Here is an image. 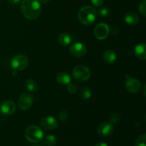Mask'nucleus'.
Segmentation results:
<instances>
[{
  "label": "nucleus",
  "mask_w": 146,
  "mask_h": 146,
  "mask_svg": "<svg viewBox=\"0 0 146 146\" xmlns=\"http://www.w3.org/2000/svg\"><path fill=\"white\" fill-rule=\"evenodd\" d=\"M21 10L25 18L29 20L36 19L41 12V4L37 0H23Z\"/></svg>",
  "instance_id": "f257e3e1"
},
{
  "label": "nucleus",
  "mask_w": 146,
  "mask_h": 146,
  "mask_svg": "<svg viewBox=\"0 0 146 146\" xmlns=\"http://www.w3.org/2000/svg\"><path fill=\"white\" fill-rule=\"evenodd\" d=\"M96 11L94 7L91 6H85L79 10L78 17L81 24L86 26H90L96 21Z\"/></svg>",
  "instance_id": "f03ea898"
},
{
  "label": "nucleus",
  "mask_w": 146,
  "mask_h": 146,
  "mask_svg": "<svg viewBox=\"0 0 146 146\" xmlns=\"http://www.w3.org/2000/svg\"><path fill=\"white\" fill-rule=\"evenodd\" d=\"M44 132L36 125H30L25 131V138L31 143H38L44 139Z\"/></svg>",
  "instance_id": "7ed1b4c3"
},
{
  "label": "nucleus",
  "mask_w": 146,
  "mask_h": 146,
  "mask_svg": "<svg viewBox=\"0 0 146 146\" xmlns=\"http://www.w3.org/2000/svg\"><path fill=\"white\" fill-rule=\"evenodd\" d=\"M73 76L79 81H86L91 77V71L84 65H78L73 70Z\"/></svg>",
  "instance_id": "20e7f679"
},
{
  "label": "nucleus",
  "mask_w": 146,
  "mask_h": 146,
  "mask_svg": "<svg viewBox=\"0 0 146 146\" xmlns=\"http://www.w3.org/2000/svg\"><path fill=\"white\" fill-rule=\"evenodd\" d=\"M11 65L14 69L17 71H22L28 66L29 58L24 54H17L11 59Z\"/></svg>",
  "instance_id": "39448f33"
},
{
  "label": "nucleus",
  "mask_w": 146,
  "mask_h": 146,
  "mask_svg": "<svg viewBox=\"0 0 146 146\" xmlns=\"http://www.w3.org/2000/svg\"><path fill=\"white\" fill-rule=\"evenodd\" d=\"M34 103V97L29 93H24L20 96L18 101V106L23 111L29 109Z\"/></svg>",
  "instance_id": "423d86ee"
},
{
  "label": "nucleus",
  "mask_w": 146,
  "mask_h": 146,
  "mask_svg": "<svg viewBox=\"0 0 146 146\" xmlns=\"http://www.w3.org/2000/svg\"><path fill=\"white\" fill-rule=\"evenodd\" d=\"M109 32V27L105 23H99L94 29V35L98 40H104L106 38Z\"/></svg>",
  "instance_id": "0eeeda50"
},
{
  "label": "nucleus",
  "mask_w": 146,
  "mask_h": 146,
  "mask_svg": "<svg viewBox=\"0 0 146 146\" xmlns=\"http://www.w3.org/2000/svg\"><path fill=\"white\" fill-rule=\"evenodd\" d=\"M40 125L44 129L47 131H53L57 128L58 122L53 116H45L41 119Z\"/></svg>",
  "instance_id": "6e6552de"
},
{
  "label": "nucleus",
  "mask_w": 146,
  "mask_h": 146,
  "mask_svg": "<svg viewBox=\"0 0 146 146\" xmlns=\"http://www.w3.org/2000/svg\"><path fill=\"white\" fill-rule=\"evenodd\" d=\"M125 88L132 94H136L141 90V83L139 80L135 78L128 77L125 83Z\"/></svg>",
  "instance_id": "1a4fd4ad"
},
{
  "label": "nucleus",
  "mask_w": 146,
  "mask_h": 146,
  "mask_svg": "<svg viewBox=\"0 0 146 146\" xmlns=\"http://www.w3.org/2000/svg\"><path fill=\"white\" fill-rule=\"evenodd\" d=\"M70 53L75 57H81L86 54L87 51L86 46L82 43L76 42L71 45L69 48Z\"/></svg>",
  "instance_id": "9d476101"
},
{
  "label": "nucleus",
  "mask_w": 146,
  "mask_h": 146,
  "mask_svg": "<svg viewBox=\"0 0 146 146\" xmlns=\"http://www.w3.org/2000/svg\"><path fill=\"white\" fill-rule=\"evenodd\" d=\"M17 109L15 103L13 101H4L0 105V112L5 115H12Z\"/></svg>",
  "instance_id": "9b49d317"
},
{
  "label": "nucleus",
  "mask_w": 146,
  "mask_h": 146,
  "mask_svg": "<svg viewBox=\"0 0 146 146\" xmlns=\"http://www.w3.org/2000/svg\"><path fill=\"white\" fill-rule=\"evenodd\" d=\"M97 131L98 134L102 136H108L113 132V126L111 123L103 122L98 125Z\"/></svg>",
  "instance_id": "f8f14e48"
},
{
  "label": "nucleus",
  "mask_w": 146,
  "mask_h": 146,
  "mask_svg": "<svg viewBox=\"0 0 146 146\" xmlns=\"http://www.w3.org/2000/svg\"><path fill=\"white\" fill-rule=\"evenodd\" d=\"M146 46L144 43L138 44L134 48V53L137 58L145 60L146 58Z\"/></svg>",
  "instance_id": "ddd939ff"
},
{
  "label": "nucleus",
  "mask_w": 146,
  "mask_h": 146,
  "mask_svg": "<svg viewBox=\"0 0 146 146\" xmlns=\"http://www.w3.org/2000/svg\"><path fill=\"white\" fill-rule=\"evenodd\" d=\"M125 23L131 26H134L137 24L139 21V17L134 12H128L125 14L124 17Z\"/></svg>",
  "instance_id": "4468645a"
},
{
  "label": "nucleus",
  "mask_w": 146,
  "mask_h": 146,
  "mask_svg": "<svg viewBox=\"0 0 146 146\" xmlns=\"http://www.w3.org/2000/svg\"><path fill=\"white\" fill-rule=\"evenodd\" d=\"M56 81L61 85H68L71 83V78L67 73L61 72L57 74Z\"/></svg>",
  "instance_id": "2eb2a0df"
},
{
  "label": "nucleus",
  "mask_w": 146,
  "mask_h": 146,
  "mask_svg": "<svg viewBox=\"0 0 146 146\" xmlns=\"http://www.w3.org/2000/svg\"><path fill=\"white\" fill-rule=\"evenodd\" d=\"M104 61L108 64H113L117 59V56L113 50L108 49L104 51Z\"/></svg>",
  "instance_id": "dca6fc26"
},
{
  "label": "nucleus",
  "mask_w": 146,
  "mask_h": 146,
  "mask_svg": "<svg viewBox=\"0 0 146 146\" xmlns=\"http://www.w3.org/2000/svg\"><path fill=\"white\" fill-rule=\"evenodd\" d=\"M58 42L64 46L69 45L71 42V36L67 33H63V34H60L59 37H58Z\"/></svg>",
  "instance_id": "f3484780"
},
{
  "label": "nucleus",
  "mask_w": 146,
  "mask_h": 146,
  "mask_svg": "<svg viewBox=\"0 0 146 146\" xmlns=\"http://www.w3.org/2000/svg\"><path fill=\"white\" fill-rule=\"evenodd\" d=\"M91 95H92V94H91V89H90V88H88L87 86H85L81 88L79 93L80 98L82 100H85V101L89 99L91 97Z\"/></svg>",
  "instance_id": "a211bd4d"
},
{
  "label": "nucleus",
  "mask_w": 146,
  "mask_h": 146,
  "mask_svg": "<svg viewBox=\"0 0 146 146\" xmlns=\"http://www.w3.org/2000/svg\"><path fill=\"white\" fill-rule=\"evenodd\" d=\"M25 86L27 88V90L31 92H36L38 88V86L36 81H34L32 79H28L25 82Z\"/></svg>",
  "instance_id": "6ab92c4d"
},
{
  "label": "nucleus",
  "mask_w": 146,
  "mask_h": 146,
  "mask_svg": "<svg viewBox=\"0 0 146 146\" xmlns=\"http://www.w3.org/2000/svg\"><path fill=\"white\" fill-rule=\"evenodd\" d=\"M56 143V138L54 135H48L43 141V144L46 146H53Z\"/></svg>",
  "instance_id": "aec40b11"
},
{
  "label": "nucleus",
  "mask_w": 146,
  "mask_h": 146,
  "mask_svg": "<svg viewBox=\"0 0 146 146\" xmlns=\"http://www.w3.org/2000/svg\"><path fill=\"white\" fill-rule=\"evenodd\" d=\"M145 140H146L145 134L140 135V136L137 138L135 145V146H146Z\"/></svg>",
  "instance_id": "412c9836"
},
{
  "label": "nucleus",
  "mask_w": 146,
  "mask_h": 146,
  "mask_svg": "<svg viewBox=\"0 0 146 146\" xmlns=\"http://www.w3.org/2000/svg\"><path fill=\"white\" fill-rule=\"evenodd\" d=\"M98 14L101 17H107L110 14V9L108 7H103L98 10Z\"/></svg>",
  "instance_id": "4be33fe9"
},
{
  "label": "nucleus",
  "mask_w": 146,
  "mask_h": 146,
  "mask_svg": "<svg viewBox=\"0 0 146 146\" xmlns=\"http://www.w3.org/2000/svg\"><path fill=\"white\" fill-rule=\"evenodd\" d=\"M138 11L141 13V14L143 17L146 16V1L143 0L141 4H139V7H138Z\"/></svg>",
  "instance_id": "5701e85b"
},
{
  "label": "nucleus",
  "mask_w": 146,
  "mask_h": 146,
  "mask_svg": "<svg viewBox=\"0 0 146 146\" xmlns=\"http://www.w3.org/2000/svg\"><path fill=\"white\" fill-rule=\"evenodd\" d=\"M58 118L61 120V121L64 122V121H66L68 118V113L66 111H63L59 113L58 114Z\"/></svg>",
  "instance_id": "b1692460"
},
{
  "label": "nucleus",
  "mask_w": 146,
  "mask_h": 146,
  "mask_svg": "<svg viewBox=\"0 0 146 146\" xmlns=\"http://www.w3.org/2000/svg\"><path fill=\"white\" fill-rule=\"evenodd\" d=\"M110 120H111V123H117L119 122L120 120H121V116L119 115V114L113 113V115H111Z\"/></svg>",
  "instance_id": "393cba45"
},
{
  "label": "nucleus",
  "mask_w": 146,
  "mask_h": 146,
  "mask_svg": "<svg viewBox=\"0 0 146 146\" xmlns=\"http://www.w3.org/2000/svg\"><path fill=\"white\" fill-rule=\"evenodd\" d=\"M67 89H68V91L71 94H75L77 91V86L74 84H71L70 83L69 84H68V87H67Z\"/></svg>",
  "instance_id": "a878e982"
},
{
  "label": "nucleus",
  "mask_w": 146,
  "mask_h": 146,
  "mask_svg": "<svg viewBox=\"0 0 146 146\" xmlns=\"http://www.w3.org/2000/svg\"><path fill=\"white\" fill-rule=\"evenodd\" d=\"M91 3H92L95 7H101L104 2V0H91Z\"/></svg>",
  "instance_id": "bb28decb"
},
{
  "label": "nucleus",
  "mask_w": 146,
  "mask_h": 146,
  "mask_svg": "<svg viewBox=\"0 0 146 146\" xmlns=\"http://www.w3.org/2000/svg\"><path fill=\"white\" fill-rule=\"evenodd\" d=\"M8 1L11 4H13V5H16V4H18L21 1V0H8Z\"/></svg>",
  "instance_id": "cd10ccee"
},
{
  "label": "nucleus",
  "mask_w": 146,
  "mask_h": 146,
  "mask_svg": "<svg viewBox=\"0 0 146 146\" xmlns=\"http://www.w3.org/2000/svg\"><path fill=\"white\" fill-rule=\"evenodd\" d=\"M95 146H108V144L104 142H99L96 144Z\"/></svg>",
  "instance_id": "c85d7f7f"
},
{
  "label": "nucleus",
  "mask_w": 146,
  "mask_h": 146,
  "mask_svg": "<svg viewBox=\"0 0 146 146\" xmlns=\"http://www.w3.org/2000/svg\"><path fill=\"white\" fill-rule=\"evenodd\" d=\"M49 1L50 0H39V2H41V4H47V3H48Z\"/></svg>",
  "instance_id": "c756f323"
},
{
  "label": "nucleus",
  "mask_w": 146,
  "mask_h": 146,
  "mask_svg": "<svg viewBox=\"0 0 146 146\" xmlns=\"http://www.w3.org/2000/svg\"><path fill=\"white\" fill-rule=\"evenodd\" d=\"M32 146H41V145H32Z\"/></svg>",
  "instance_id": "7c9ffc66"
}]
</instances>
